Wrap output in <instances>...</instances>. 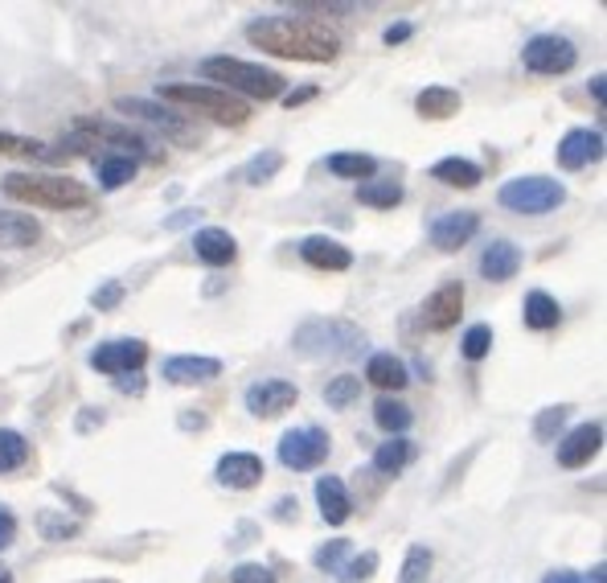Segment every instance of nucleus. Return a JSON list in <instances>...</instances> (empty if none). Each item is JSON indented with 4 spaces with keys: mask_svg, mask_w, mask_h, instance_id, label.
I'll use <instances>...</instances> for the list:
<instances>
[{
    "mask_svg": "<svg viewBox=\"0 0 607 583\" xmlns=\"http://www.w3.org/2000/svg\"><path fill=\"white\" fill-rule=\"evenodd\" d=\"M410 456H415V444L406 436H390L386 444H378V452H373V473L398 477L406 464H410Z\"/></svg>",
    "mask_w": 607,
    "mask_h": 583,
    "instance_id": "cd10ccee",
    "label": "nucleus"
},
{
    "mask_svg": "<svg viewBox=\"0 0 607 583\" xmlns=\"http://www.w3.org/2000/svg\"><path fill=\"white\" fill-rule=\"evenodd\" d=\"M247 41L254 50L275 53V58H296V62H337L341 34L324 21L304 17H254L247 25Z\"/></svg>",
    "mask_w": 607,
    "mask_h": 583,
    "instance_id": "f257e3e1",
    "label": "nucleus"
},
{
    "mask_svg": "<svg viewBox=\"0 0 607 583\" xmlns=\"http://www.w3.org/2000/svg\"><path fill=\"white\" fill-rule=\"evenodd\" d=\"M317 505H321V517L329 526H345L349 514H354V501H349V489H345L341 477L317 480Z\"/></svg>",
    "mask_w": 607,
    "mask_h": 583,
    "instance_id": "4be33fe9",
    "label": "nucleus"
},
{
    "mask_svg": "<svg viewBox=\"0 0 607 583\" xmlns=\"http://www.w3.org/2000/svg\"><path fill=\"white\" fill-rule=\"evenodd\" d=\"M25 461H29V440L13 428H0V477L17 473Z\"/></svg>",
    "mask_w": 607,
    "mask_h": 583,
    "instance_id": "473e14b6",
    "label": "nucleus"
},
{
    "mask_svg": "<svg viewBox=\"0 0 607 583\" xmlns=\"http://www.w3.org/2000/svg\"><path fill=\"white\" fill-rule=\"evenodd\" d=\"M0 156H21V160H58V153H50V144L17 132H0Z\"/></svg>",
    "mask_w": 607,
    "mask_h": 583,
    "instance_id": "c756f323",
    "label": "nucleus"
},
{
    "mask_svg": "<svg viewBox=\"0 0 607 583\" xmlns=\"http://www.w3.org/2000/svg\"><path fill=\"white\" fill-rule=\"evenodd\" d=\"M0 583H13V571H9V567H0Z\"/></svg>",
    "mask_w": 607,
    "mask_h": 583,
    "instance_id": "5fc2aeb1",
    "label": "nucleus"
},
{
    "mask_svg": "<svg viewBox=\"0 0 607 583\" xmlns=\"http://www.w3.org/2000/svg\"><path fill=\"white\" fill-rule=\"evenodd\" d=\"M431 177L452 189H476L485 181L480 165H476V160H464V156H443V160H436V165H431Z\"/></svg>",
    "mask_w": 607,
    "mask_h": 583,
    "instance_id": "b1692460",
    "label": "nucleus"
},
{
    "mask_svg": "<svg viewBox=\"0 0 607 583\" xmlns=\"http://www.w3.org/2000/svg\"><path fill=\"white\" fill-rule=\"evenodd\" d=\"M522 321H525V329H534V333H550V329L562 321V309H558V300L550 291L534 288L522 305Z\"/></svg>",
    "mask_w": 607,
    "mask_h": 583,
    "instance_id": "5701e85b",
    "label": "nucleus"
},
{
    "mask_svg": "<svg viewBox=\"0 0 607 583\" xmlns=\"http://www.w3.org/2000/svg\"><path fill=\"white\" fill-rule=\"evenodd\" d=\"M522 62H525V70H534V74H567V70H574V62H579V50H574L571 37L538 34L525 41Z\"/></svg>",
    "mask_w": 607,
    "mask_h": 583,
    "instance_id": "6e6552de",
    "label": "nucleus"
},
{
    "mask_svg": "<svg viewBox=\"0 0 607 583\" xmlns=\"http://www.w3.org/2000/svg\"><path fill=\"white\" fill-rule=\"evenodd\" d=\"M222 374L218 358H202V354H181V358H165L160 366V378H169L177 386H202V382H214Z\"/></svg>",
    "mask_w": 607,
    "mask_h": 583,
    "instance_id": "a211bd4d",
    "label": "nucleus"
},
{
    "mask_svg": "<svg viewBox=\"0 0 607 583\" xmlns=\"http://www.w3.org/2000/svg\"><path fill=\"white\" fill-rule=\"evenodd\" d=\"M119 300H123V284H116V279H111V284H103V288H95V296H91V305H95L99 312L116 309Z\"/></svg>",
    "mask_w": 607,
    "mask_h": 583,
    "instance_id": "a18cd8bd",
    "label": "nucleus"
},
{
    "mask_svg": "<svg viewBox=\"0 0 607 583\" xmlns=\"http://www.w3.org/2000/svg\"><path fill=\"white\" fill-rule=\"evenodd\" d=\"M366 345V333L341 317H312L304 321L296 333H291V349L308 361H324V358H349Z\"/></svg>",
    "mask_w": 607,
    "mask_h": 583,
    "instance_id": "39448f33",
    "label": "nucleus"
},
{
    "mask_svg": "<svg viewBox=\"0 0 607 583\" xmlns=\"http://www.w3.org/2000/svg\"><path fill=\"white\" fill-rule=\"evenodd\" d=\"M497 202H501L505 210H513V214L538 218V214H550V210H558L562 202H567V189H562V181H555V177L529 172V177H513V181H505L501 193H497Z\"/></svg>",
    "mask_w": 607,
    "mask_h": 583,
    "instance_id": "423d86ee",
    "label": "nucleus"
},
{
    "mask_svg": "<svg viewBox=\"0 0 607 583\" xmlns=\"http://www.w3.org/2000/svg\"><path fill=\"white\" fill-rule=\"evenodd\" d=\"M460 312H464V284L452 279V284H443V288H436L427 300H422L419 317L431 333H448V329L460 321Z\"/></svg>",
    "mask_w": 607,
    "mask_h": 583,
    "instance_id": "4468645a",
    "label": "nucleus"
},
{
    "mask_svg": "<svg viewBox=\"0 0 607 583\" xmlns=\"http://www.w3.org/2000/svg\"><path fill=\"white\" fill-rule=\"evenodd\" d=\"M357 202L373 210H394L403 202V186L398 181H361L357 186Z\"/></svg>",
    "mask_w": 607,
    "mask_h": 583,
    "instance_id": "7c9ffc66",
    "label": "nucleus"
},
{
    "mask_svg": "<svg viewBox=\"0 0 607 583\" xmlns=\"http://www.w3.org/2000/svg\"><path fill=\"white\" fill-rule=\"evenodd\" d=\"M193 255L202 259L205 267H226V263H235L238 255V242L230 230H222V226H205L193 235Z\"/></svg>",
    "mask_w": 607,
    "mask_h": 583,
    "instance_id": "412c9836",
    "label": "nucleus"
},
{
    "mask_svg": "<svg viewBox=\"0 0 607 583\" xmlns=\"http://www.w3.org/2000/svg\"><path fill=\"white\" fill-rule=\"evenodd\" d=\"M329 448H333V440L324 428H291L279 440V464L291 473H312L329 461Z\"/></svg>",
    "mask_w": 607,
    "mask_h": 583,
    "instance_id": "0eeeda50",
    "label": "nucleus"
},
{
    "mask_svg": "<svg viewBox=\"0 0 607 583\" xmlns=\"http://www.w3.org/2000/svg\"><path fill=\"white\" fill-rule=\"evenodd\" d=\"M567 419H571V407H567V403L538 412V419H534V440H538V444H555L558 431L567 428Z\"/></svg>",
    "mask_w": 607,
    "mask_h": 583,
    "instance_id": "c9c22d12",
    "label": "nucleus"
},
{
    "mask_svg": "<svg viewBox=\"0 0 607 583\" xmlns=\"http://www.w3.org/2000/svg\"><path fill=\"white\" fill-rule=\"evenodd\" d=\"M410 34H415V25H410V21H398V25H390L386 34H382V41H386V46H403Z\"/></svg>",
    "mask_w": 607,
    "mask_h": 583,
    "instance_id": "de8ad7c7",
    "label": "nucleus"
},
{
    "mask_svg": "<svg viewBox=\"0 0 607 583\" xmlns=\"http://www.w3.org/2000/svg\"><path fill=\"white\" fill-rule=\"evenodd\" d=\"M489 349H492V329L489 325H473L468 333H464V358L468 361L489 358Z\"/></svg>",
    "mask_w": 607,
    "mask_h": 583,
    "instance_id": "a19ab883",
    "label": "nucleus"
},
{
    "mask_svg": "<svg viewBox=\"0 0 607 583\" xmlns=\"http://www.w3.org/2000/svg\"><path fill=\"white\" fill-rule=\"evenodd\" d=\"M604 448V424H579L558 440V464L562 468H583L591 456Z\"/></svg>",
    "mask_w": 607,
    "mask_h": 583,
    "instance_id": "dca6fc26",
    "label": "nucleus"
},
{
    "mask_svg": "<svg viewBox=\"0 0 607 583\" xmlns=\"http://www.w3.org/2000/svg\"><path fill=\"white\" fill-rule=\"evenodd\" d=\"M296 398H300L296 382H287V378H263V382L247 386L242 403H247V412H251L254 419H275V415L291 412Z\"/></svg>",
    "mask_w": 607,
    "mask_h": 583,
    "instance_id": "9b49d317",
    "label": "nucleus"
},
{
    "mask_svg": "<svg viewBox=\"0 0 607 583\" xmlns=\"http://www.w3.org/2000/svg\"><path fill=\"white\" fill-rule=\"evenodd\" d=\"M357 395H361V378H354V374H341V378H333V382L324 386V403H329L333 412L349 407Z\"/></svg>",
    "mask_w": 607,
    "mask_h": 583,
    "instance_id": "4c0bfd02",
    "label": "nucleus"
},
{
    "mask_svg": "<svg viewBox=\"0 0 607 583\" xmlns=\"http://www.w3.org/2000/svg\"><path fill=\"white\" fill-rule=\"evenodd\" d=\"M300 259L308 267H321V272H349L354 267V251L345 242L329 239V235H308L300 242Z\"/></svg>",
    "mask_w": 607,
    "mask_h": 583,
    "instance_id": "f3484780",
    "label": "nucleus"
},
{
    "mask_svg": "<svg viewBox=\"0 0 607 583\" xmlns=\"http://www.w3.org/2000/svg\"><path fill=\"white\" fill-rule=\"evenodd\" d=\"M604 575H607L604 563H595V571H591V575H579V571H567V567H562V571H550V575H541V583H607Z\"/></svg>",
    "mask_w": 607,
    "mask_h": 583,
    "instance_id": "37998d69",
    "label": "nucleus"
},
{
    "mask_svg": "<svg viewBox=\"0 0 607 583\" xmlns=\"http://www.w3.org/2000/svg\"><path fill=\"white\" fill-rule=\"evenodd\" d=\"M205 86H218L226 95H247V99H284L287 79L279 70L259 67V62H242V58H230V53H214L205 58L202 67Z\"/></svg>",
    "mask_w": 607,
    "mask_h": 583,
    "instance_id": "f03ea898",
    "label": "nucleus"
},
{
    "mask_svg": "<svg viewBox=\"0 0 607 583\" xmlns=\"http://www.w3.org/2000/svg\"><path fill=\"white\" fill-rule=\"evenodd\" d=\"M373 424H378L382 431H390V436H403V431L415 424V412L406 407L403 398L386 395V398H378V403H373Z\"/></svg>",
    "mask_w": 607,
    "mask_h": 583,
    "instance_id": "c85d7f7f",
    "label": "nucleus"
},
{
    "mask_svg": "<svg viewBox=\"0 0 607 583\" xmlns=\"http://www.w3.org/2000/svg\"><path fill=\"white\" fill-rule=\"evenodd\" d=\"M415 111H419L422 120H452L455 111H460V91H452V86H427L415 99Z\"/></svg>",
    "mask_w": 607,
    "mask_h": 583,
    "instance_id": "bb28decb",
    "label": "nucleus"
},
{
    "mask_svg": "<svg viewBox=\"0 0 607 583\" xmlns=\"http://www.w3.org/2000/svg\"><path fill=\"white\" fill-rule=\"evenodd\" d=\"M607 79H604V74H595V79H591V95H595V104H599V107H604V99H607Z\"/></svg>",
    "mask_w": 607,
    "mask_h": 583,
    "instance_id": "603ef678",
    "label": "nucleus"
},
{
    "mask_svg": "<svg viewBox=\"0 0 607 583\" xmlns=\"http://www.w3.org/2000/svg\"><path fill=\"white\" fill-rule=\"evenodd\" d=\"M214 477L226 485V489H254L263 480V461L254 452H226L214 468Z\"/></svg>",
    "mask_w": 607,
    "mask_h": 583,
    "instance_id": "6ab92c4d",
    "label": "nucleus"
},
{
    "mask_svg": "<svg viewBox=\"0 0 607 583\" xmlns=\"http://www.w3.org/2000/svg\"><path fill=\"white\" fill-rule=\"evenodd\" d=\"M522 272V247L509 239H497L485 247V255H480V275L489 279V284H505L513 275Z\"/></svg>",
    "mask_w": 607,
    "mask_h": 583,
    "instance_id": "aec40b11",
    "label": "nucleus"
},
{
    "mask_svg": "<svg viewBox=\"0 0 607 583\" xmlns=\"http://www.w3.org/2000/svg\"><path fill=\"white\" fill-rule=\"evenodd\" d=\"M279 169H284V153L267 148V153H259L251 165L242 169V177H247V186H263V181H271V177H275Z\"/></svg>",
    "mask_w": 607,
    "mask_h": 583,
    "instance_id": "58836bf2",
    "label": "nucleus"
},
{
    "mask_svg": "<svg viewBox=\"0 0 607 583\" xmlns=\"http://www.w3.org/2000/svg\"><path fill=\"white\" fill-rule=\"evenodd\" d=\"M116 386H119V391H132V395H140V391H144V382H140V378H132V382H128V378H119Z\"/></svg>",
    "mask_w": 607,
    "mask_h": 583,
    "instance_id": "864d4df0",
    "label": "nucleus"
},
{
    "mask_svg": "<svg viewBox=\"0 0 607 583\" xmlns=\"http://www.w3.org/2000/svg\"><path fill=\"white\" fill-rule=\"evenodd\" d=\"M198 214H202V210H181V214H172L165 226H169V230H177V226H189L193 218H198Z\"/></svg>",
    "mask_w": 607,
    "mask_h": 583,
    "instance_id": "3c124183",
    "label": "nucleus"
},
{
    "mask_svg": "<svg viewBox=\"0 0 607 583\" xmlns=\"http://www.w3.org/2000/svg\"><path fill=\"white\" fill-rule=\"evenodd\" d=\"M148 361V345L140 342V337H119V342H103L91 349V366L99 370V374H135L140 366Z\"/></svg>",
    "mask_w": 607,
    "mask_h": 583,
    "instance_id": "9d476101",
    "label": "nucleus"
},
{
    "mask_svg": "<svg viewBox=\"0 0 607 583\" xmlns=\"http://www.w3.org/2000/svg\"><path fill=\"white\" fill-rule=\"evenodd\" d=\"M37 239H41V226H37V218H29V214H9V210H0V247L25 251V247H34Z\"/></svg>",
    "mask_w": 607,
    "mask_h": 583,
    "instance_id": "393cba45",
    "label": "nucleus"
},
{
    "mask_svg": "<svg viewBox=\"0 0 607 583\" xmlns=\"http://www.w3.org/2000/svg\"><path fill=\"white\" fill-rule=\"evenodd\" d=\"M160 104L165 107H189V111H198L205 120L222 123V128H242V123L251 120V107L247 99H235V95H226L218 86H205V83H160Z\"/></svg>",
    "mask_w": 607,
    "mask_h": 583,
    "instance_id": "20e7f679",
    "label": "nucleus"
},
{
    "mask_svg": "<svg viewBox=\"0 0 607 583\" xmlns=\"http://www.w3.org/2000/svg\"><path fill=\"white\" fill-rule=\"evenodd\" d=\"M0 189H4V198L37 210L91 206V189L74 177H58V172H9V177H0Z\"/></svg>",
    "mask_w": 607,
    "mask_h": 583,
    "instance_id": "7ed1b4c3",
    "label": "nucleus"
},
{
    "mask_svg": "<svg viewBox=\"0 0 607 583\" xmlns=\"http://www.w3.org/2000/svg\"><path fill=\"white\" fill-rule=\"evenodd\" d=\"M431 567H436V555L422 547V543H415V547L406 550L403 575H398V580H403V583H427V575H431Z\"/></svg>",
    "mask_w": 607,
    "mask_h": 583,
    "instance_id": "e433bc0d",
    "label": "nucleus"
},
{
    "mask_svg": "<svg viewBox=\"0 0 607 583\" xmlns=\"http://www.w3.org/2000/svg\"><path fill=\"white\" fill-rule=\"evenodd\" d=\"M116 111H123V116H135V120H144L152 123V128H160L169 140H181V144H193V140H202V136H193V128H189L172 107L165 104H152V99H140V95H119L116 99Z\"/></svg>",
    "mask_w": 607,
    "mask_h": 583,
    "instance_id": "1a4fd4ad",
    "label": "nucleus"
},
{
    "mask_svg": "<svg viewBox=\"0 0 607 583\" xmlns=\"http://www.w3.org/2000/svg\"><path fill=\"white\" fill-rule=\"evenodd\" d=\"M74 132L79 136H86L91 144H116V148H128V156H144V160H156V153H152V144L140 132H132V128H123V123H107V120H95V116H79V123H74Z\"/></svg>",
    "mask_w": 607,
    "mask_h": 583,
    "instance_id": "f8f14e48",
    "label": "nucleus"
},
{
    "mask_svg": "<svg viewBox=\"0 0 607 583\" xmlns=\"http://www.w3.org/2000/svg\"><path fill=\"white\" fill-rule=\"evenodd\" d=\"M296 514H300V501H296V498H279V505H275V517H279V522H291Z\"/></svg>",
    "mask_w": 607,
    "mask_h": 583,
    "instance_id": "8fccbe9b",
    "label": "nucleus"
},
{
    "mask_svg": "<svg viewBox=\"0 0 607 583\" xmlns=\"http://www.w3.org/2000/svg\"><path fill=\"white\" fill-rule=\"evenodd\" d=\"M329 172L354 177V181H370L373 172H378V160L370 153H333L329 156Z\"/></svg>",
    "mask_w": 607,
    "mask_h": 583,
    "instance_id": "2f4dec72",
    "label": "nucleus"
},
{
    "mask_svg": "<svg viewBox=\"0 0 607 583\" xmlns=\"http://www.w3.org/2000/svg\"><path fill=\"white\" fill-rule=\"evenodd\" d=\"M95 169H99V186L103 189H119V186H128V181L135 177V160H132V156H123V153H119V156H103Z\"/></svg>",
    "mask_w": 607,
    "mask_h": 583,
    "instance_id": "f704fd0d",
    "label": "nucleus"
},
{
    "mask_svg": "<svg viewBox=\"0 0 607 583\" xmlns=\"http://www.w3.org/2000/svg\"><path fill=\"white\" fill-rule=\"evenodd\" d=\"M476 230H480V214L476 210H448V214H439L436 223H431V242H436V251L452 255V251H460L464 242L473 239Z\"/></svg>",
    "mask_w": 607,
    "mask_h": 583,
    "instance_id": "2eb2a0df",
    "label": "nucleus"
},
{
    "mask_svg": "<svg viewBox=\"0 0 607 583\" xmlns=\"http://www.w3.org/2000/svg\"><path fill=\"white\" fill-rule=\"evenodd\" d=\"M345 555H349V538H333V543H324V547L317 550L312 563L321 567V571H329V575H341V571H345Z\"/></svg>",
    "mask_w": 607,
    "mask_h": 583,
    "instance_id": "ea45409f",
    "label": "nucleus"
},
{
    "mask_svg": "<svg viewBox=\"0 0 607 583\" xmlns=\"http://www.w3.org/2000/svg\"><path fill=\"white\" fill-rule=\"evenodd\" d=\"M555 156L567 172L587 169L591 160H599V156H604V132H599V128H571L567 136L558 140Z\"/></svg>",
    "mask_w": 607,
    "mask_h": 583,
    "instance_id": "ddd939ff",
    "label": "nucleus"
},
{
    "mask_svg": "<svg viewBox=\"0 0 607 583\" xmlns=\"http://www.w3.org/2000/svg\"><path fill=\"white\" fill-rule=\"evenodd\" d=\"M99 583H107V580H99Z\"/></svg>",
    "mask_w": 607,
    "mask_h": 583,
    "instance_id": "6e6d98bb",
    "label": "nucleus"
},
{
    "mask_svg": "<svg viewBox=\"0 0 607 583\" xmlns=\"http://www.w3.org/2000/svg\"><path fill=\"white\" fill-rule=\"evenodd\" d=\"M366 382L382 386V391H403L406 382H410V374H406L403 358H394V354H373V358L366 361Z\"/></svg>",
    "mask_w": 607,
    "mask_h": 583,
    "instance_id": "a878e982",
    "label": "nucleus"
},
{
    "mask_svg": "<svg viewBox=\"0 0 607 583\" xmlns=\"http://www.w3.org/2000/svg\"><path fill=\"white\" fill-rule=\"evenodd\" d=\"M373 571H378V550H366V555H357L354 563H345L341 580H345V583H366Z\"/></svg>",
    "mask_w": 607,
    "mask_h": 583,
    "instance_id": "79ce46f5",
    "label": "nucleus"
},
{
    "mask_svg": "<svg viewBox=\"0 0 607 583\" xmlns=\"http://www.w3.org/2000/svg\"><path fill=\"white\" fill-rule=\"evenodd\" d=\"M230 583H275V571L263 563H238L230 571Z\"/></svg>",
    "mask_w": 607,
    "mask_h": 583,
    "instance_id": "c03bdc74",
    "label": "nucleus"
},
{
    "mask_svg": "<svg viewBox=\"0 0 607 583\" xmlns=\"http://www.w3.org/2000/svg\"><path fill=\"white\" fill-rule=\"evenodd\" d=\"M308 99H317V86H300V91H287L284 95L287 107H300V104H308Z\"/></svg>",
    "mask_w": 607,
    "mask_h": 583,
    "instance_id": "09e8293b",
    "label": "nucleus"
},
{
    "mask_svg": "<svg viewBox=\"0 0 607 583\" xmlns=\"http://www.w3.org/2000/svg\"><path fill=\"white\" fill-rule=\"evenodd\" d=\"M83 531L74 517L67 514H58V510H41L37 514V534L46 538V543H67V538H74V534Z\"/></svg>",
    "mask_w": 607,
    "mask_h": 583,
    "instance_id": "72a5a7b5",
    "label": "nucleus"
},
{
    "mask_svg": "<svg viewBox=\"0 0 607 583\" xmlns=\"http://www.w3.org/2000/svg\"><path fill=\"white\" fill-rule=\"evenodd\" d=\"M13 538H17V517L9 514L4 505H0V550L13 547Z\"/></svg>",
    "mask_w": 607,
    "mask_h": 583,
    "instance_id": "49530a36",
    "label": "nucleus"
}]
</instances>
